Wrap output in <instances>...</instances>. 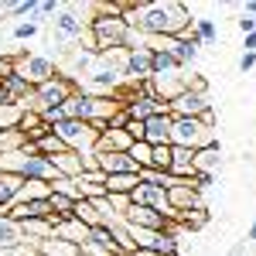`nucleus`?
Here are the masks:
<instances>
[{"instance_id":"f257e3e1","label":"nucleus","mask_w":256,"mask_h":256,"mask_svg":"<svg viewBox=\"0 0 256 256\" xmlns=\"http://www.w3.org/2000/svg\"><path fill=\"white\" fill-rule=\"evenodd\" d=\"M123 20L134 31L147 34V38H181L192 28L188 7L178 4V0H154V4H134V0H126Z\"/></svg>"},{"instance_id":"f03ea898","label":"nucleus","mask_w":256,"mask_h":256,"mask_svg":"<svg viewBox=\"0 0 256 256\" xmlns=\"http://www.w3.org/2000/svg\"><path fill=\"white\" fill-rule=\"evenodd\" d=\"M89 31L96 38V52H120V48H130L134 38V28L123 18H110V14H99L89 20Z\"/></svg>"},{"instance_id":"7ed1b4c3","label":"nucleus","mask_w":256,"mask_h":256,"mask_svg":"<svg viewBox=\"0 0 256 256\" xmlns=\"http://www.w3.org/2000/svg\"><path fill=\"white\" fill-rule=\"evenodd\" d=\"M216 130L205 126L198 116H171V147L202 150V147H216Z\"/></svg>"},{"instance_id":"20e7f679","label":"nucleus","mask_w":256,"mask_h":256,"mask_svg":"<svg viewBox=\"0 0 256 256\" xmlns=\"http://www.w3.org/2000/svg\"><path fill=\"white\" fill-rule=\"evenodd\" d=\"M79 92V82L65 79V76H55V79H48L44 86H34V92H31V102H28V110H38V113H48V110H58L65 106L68 99Z\"/></svg>"},{"instance_id":"39448f33","label":"nucleus","mask_w":256,"mask_h":256,"mask_svg":"<svg viewBox=\"0 0 256 256\" xmlns=\"http://www.w3.org/2000/svg\"><path fill=\"white\" fill-rule=\"evenodd\" d=\"M52 130H55V137H58L68 150H76V154H92V150H96L99 134L89 126V123H79V120H62V123H55Z\"/></svg>"},{"instance_id":"423d86ee","label":"nucleus","mask_w":256,"mask_h":256,"mask_svg":"<svg viewBox=\"0 0 256 256\" xmlns=\"http://www.w3.org/2000/svg\"><path fill=\"white\" fill-rule=\"evenodd\" d=\"M14 72L24 76V79L31 82V86H44L48 79H55L58 76V65L52 58H44V55H14Z\"/></svg>"},{"instance_id":"0eeeda50","label":"nucleus","mask_w":256,"mask_h":256,"mask_svg":"<svg viewBox=\"0 0 256 256\" xmlns=\"http://www.w3.org/2000/svg\"><path fill=\"white\" fill-rule=\"evenodd\" d=\"M150 58L154 48L140 44V48H126V62H123V79L126 82H147L150 79Z\"/></svg>"},{"instance_id":"6e6552de","label":"nucleus","mask_w":256,"mask_h":256,"mask_svg":"<svg viewBox=\"0 0 256 256\" xmlns=\"http://www.w3.org/2000/svg\"><path fill=\"white\" fill-rule=\"evenodd\" d=\"M168 202H171V208L174 212H205V198H202V192H198L192 181H178L174 188L168 192Z\"/></svg>"},{"instance_id":"1a4fd4ad","label":"nucleus","mask_w":256,"mask_h":256,"mask_svg":"<svg viewBox=\"0 0 256 256\" xmlns=\"http://www.w3.org/2000/svg\"><path fill=\"white\" fill-rule=\"evenodd\" d=\"M205 110H212L208 92H192V89H184L178 99L168 102V113H171V116H202Z\"/></svg>"},{"instance_id":"9d476101","label":"nucleus","mask_w":256,"mask_h":256,"mask_svg":"<svg viewBox=\"0 0 256 256\" xmlns=\"http://www.w3.org/2000/svg\"><path fill=\"white\" fill-rule=\"evenodd\" d=\"M123 113H126L130 120H137V123H147V120L158 116V113H168V102H160V99H154V96L134 92V96L123 102Z\"/></svg>"},{"instance_id":"9b49d317","label":"nucleus","mask_w":256,"mask_h":256,"mask_svg":"<svg viewBox=\"0 0 256 256\" xmlns=\"http://www.w3.org/2000/svg\"><path fill=\"white\" fill-rule=\"evenodd\" d=\"M123 222H126V226H137V229H150V232H168V229H171V222L160 216V212L140 208V205H130L126 216H123Z\"/></svg>"},{"instance_id":"f8f14e48","label":"nucleus","mask_w":256,"mask_h":256,"mask_svg":"<svg viewBox=\"0 0 256 256\" xmlns=\"http://www.w3.org/2000/svg\"><path fill=\"white\" fill-rule=\"evenodd\" d=\"M144 140L150 147H171V113H158L144 123Z\"/></svg>"},{"instance_id":"ddd939ff","label":"nucleus","mask_w":256,"mask_h":256,"mask_svg":"<svg viewBox=\"0 0 256 256\" xmlns=\"http://www.w3.org/2000/svg\"><path fill=\"white\" fill-rule=\"evenodd\" d=\"M55 31L65 34V38H82V31H89V20H82L79 10L68 4V7H62L55 14Z\"/></svg>"},{"instance_id":"4468645a","label":"nucleus","mask_w":256,"mask_h":256,"mask_svg":"<svg viewBox=\"0 0 256 256\" xmlns=\"http://www.w3.org/2000/svg\"><path fill=\"white\" fill-rule=\"evenodd\" d=\"M150 89H154V96L160 99V102H171V99H178L188 86H184V76H150Z\"/></svg>"},{"instance_id":"2eb2a0df","label":"nucleus","mask_w":256,"mask_h":256,"mask_svg":"<svg viewBox=\"0 0 256 256\" xmlns=\"http://www.w3.org/2000/svg\"><path fill=\"white\" fill-rule=\"evenodd\" d=\"M168 174L178 178V181H192L195 178V150L171 147V168H168Z\"/></svg>"},{"instance_id":"dca6fc26","label":"nucleus","mask_w":256,"mask_h":256,"mask_svg":"<svg viewBox=\"0 0 256 256\" xmlns=\"http://www.w3.org/2000/svg\"><path fill=\"white\" fill-rule=\"evenodd\" d=\"M55 236L58 239H68V242H76V246H86L89 236H92V229L89 226H82L79 218H55Z\"/></svg>"},{"instance_id":"f3484780","label":"nucleus","mask_w":256,"mask_h":256,"mask_svg":"<svg viewBox=\"0 0 256 256\" xmlns=\"http://www.w3.org/2000/svg\"><path fill=\"white\" fill-rule=\"evenodd\" d=\"M96 164H99V171H102L106 178H113V174H140L137 164L126 158V154H96Z\"/></svg>"},{"instance_id":"a211bd4d","label":"nucleus","mask_w":256,"mask_h":256,"mask_svg":"<svg viewBox=\"0 0 256 256\" xmlns=\"http://www.w3.org/2000/svg\"><path fill=\"white\" fill-rule=\"evenodd\" d=\"M222 171V150L216 147H202L195 150V174H205V178H216Z\"/></svg>"},{"instance_id":"6ab92c4d","label":"nucleus","mask_w":256,"mask_h":256,"mask_svg":"<svg viewBox=\"0 0 256 256\" xmlns=\"http://www.w3.org/2000/svg\"><path fill=\"white\" fill-rule=\"evenodd\" d=\"M24 242V229H20L14 218L0 216V253H10L14 246H20Z\"/></svg>"},{"instance_id":"aec40b11","label":"nucleus","mask_w":256,"mask_h":256,"mask_svg":"<svg viewBox=\"0 0 256 256\" xmlns=\"http://www.w3.org/2000/svg\"><path fill=\"white\" fill-rule=\"evenodd\" d=\"M79 253H82V246L68 242V239H58V236L38 242V256H79Z\"/></svg>"},{"instance_id":"412c9836","label":"nucleus","mask_w":256,"mask_h":256,"mask_svg":"<svg viewBox=\"0 0 256 256\" xmlns=\"http://www.w3.org/2000/svg\"><path fill=\"white\" fill-rule=\"evenodd\" d=\"M52 164H55L58 178H79L82 174V154H76V150H62V154H55Z\"/></svg>"},{"instance_id":"4be33fe9","label":"nucleus","mask_w":256,"mask_h":256,"mask_svg":"<svg viewBox=\"0 0 256 256\" xmlns=\"http://www.w3.org/2000/svg\"><path fill=\"white\" fill-rule=\"evenodd\" d=\"M20 184H24V178L18 174H7V171H0V216L14 205V198H18Z\"/></svg>"},{"instance_id":"5701e85b","label":"nucleus","mask_w":256,"mask_h":256,"mask_svg":"<svg viewBox=\"0 0 256 256\" xmlns=\"http://www.w3.org/2000/svg\"><path fill=\"white\" fill-rule=\"evenodd\" d=\"M184 65L168 52V48H154V58H150V76H171V72H181Z\"/></svg>"},{"instance_id":"b1692460","label":"nucleus","mask_w":256,"mask_h":256,"mask_svg":"<svg viewBox=\"0 0 256 256\" xmlns=\"http://www.w3.org/2000/svg\"><path fill=\"white\" fill-rule=\"evenodd\" d=\"M20 229H24V239H34V242L52 239L55 236V216L52 218H31V222H24Z\"/></svg>"},{"instance_id":"393cba45","label":"nucleus","mask_w":256,"mask_h":256,"mask_svg":"<svg viewBox=\"0 0 256 256\" xmlns=\"http://www.w3.org/2000/svg\"><path fill=\"white\" fill-rule=\"evenodd\" d=\"M140 184V174H113L106 178V195H134Z\"/></svg>"},{"instance_id":"a878e982","label":"nucleus","mask_w":256,"mask_h":256,"mask_svg":"<svg viewBox=\"0 0 256 256\" xmlns=\"http://www.w3.org/2000/svg\"><path fill=\"white\" fill-rule=\"evenodd\" d=\"M48 195H52V184L48 181H24L18 198H14V205L18 202H38V198H48Z\"/></svg>"},{"instance_id":"bb28decb","label":"nucleus","mask_w":256,"mask_h":256,"mask_svg":"<svg viewBox=\"0 0 256 256\" xmlns=\"http://www.w3.org/2000/svg\"><path fill=\"white\" fill-rule=\"evenodd\" d=\"M72 218H79L82 226H89V229H99V226H102L99 212L92 208V202H86V198H79V202L72 205Z\"/></svg>"},{"instance_id":"cd10ccee","label":"nucleus","mask_w":256,"mask_h":256,"mask_svg":"<svg viewBox=\"0 0 256 256\" xmlns=\"http://www.w3.org/2000/svg\"><path fill=\"white\" fill-rule=\"evenodd\" d=\"M24 147H31V144H28V137L18 126L14 130H0V154H14V150H24Z\"/></svg>"},{"instance_id":"c85d7f7f","label":"nucleus","mask_w":256,"mask_h":256,"mask_svg":"<svg viewBox=\"0 0 256 256\" xmlns=\"http://www.w3.org/2000/svg\"><path fill=\"white\" fill-rule=\"evenodd\" d=\"M150 144L147 140H137V144H130V150H126V158L137 164V171H144V168H150Z\"/></svg>"},{"instance_id":"c756f323","label":"nucleus","mask_w":256,"mask_h":256,"mask_svg":"<svg viewBox=\"0 0 256 256\" xmlns=\"http://www.w3.org/2000/svg\"><path fill=\"white\" fill-rule=\"evenodd\" d=\"M34 147V154H44V158H55V154H62V150H68L65 144H62L55 134H48L44 140H38V144H31Z\"/></svg>"},{"instance_id":"7c9ffc66","label":"nucleus","mask_w":256,"mask_h":256,"mask_svg":"<svg viewBox=\"0 0 256 256\" xmlns=\"http://www.w3.org/2000/svg\"><path fill=\"white\" fill-rule=\"evenodd\" d=\"M192 31H195L198 38H202V44H216V38H218V31H216V20H212V18H198Z\"/></svg>"},{"instance_id":"2f4dec72","label":"nucleus","mask_w":256,"mask_h":256,"mask_svg":"<svg viewBox=\"0 0 256 256\" xmlns=\"http://www.w3.org/2000/svg\"><path fill=\"white\" fill-rule=\"evenodd\" d=\"M52 192H58V195L72 198V202H79V198H82L79 184H76V178H55V181H52Z\"/></svg>"},{"instance_id":"473e14b6","label":"nucleus","mask_w":256,"mask_h":256,"mask_svg":"<svg viewBox=\"0 0 256 256\" xmlns=\"http://www.w3.org/2000/svg\"><path fill=\"white\" fill-rule=\"evenodd\" d=\"M92 208H96L99 212V218H102V226H110V222H116V212H113V205H110V198L102 195V198H96V202H92Z\"/></svg>"},{"instance_id":"72a5a7b5","label":"nucleus","mask_w":256,"mask_h":256,"mask_svg":"<svg viewBox=\"0 0 256 256\" xmlns=\"http://www.w3.org/2000/svg\"><path fill=\"white\" fill-rule=\"evenodd\" d=\"M150 168L168 171V168H171V147H154V150H150Z\"/></svg>"},{"instance_id":"f704fd0d","label":"nucleus","mask_w":256,"mask_h":256,"mask_svg":"<svg viewBox=\"0 0 256 256\" xmlns=\"http://www.w3.org/2000/svg\"><path fill=\"white\" fill-rule=\"evenodd\" d=\"M38 31H41V24L34 18H31V20H20L18 28H14V38H18V41H28V38H34Z\"/></svg>"},{"instance_id":"c9c22d12","label":"nucleus","mask_w":256,"mask_h":256,"mask_svg":"<svg viewBox=\"0 0 256 256\" xmlns=\"http://www.w3.org/2000/svg\"><path fill=\"white\" fill-rule=\"evenodd\" d=\"M110 198V205H113V212H116L120 218L126 216V208H130V195H106Z\"/></svg>"},{"instance_id":"e433bc0d","label":"nucleus","mask_w":256,"mask_h":256,"mask_svg":"<svg viewBox=\"0 0 256 256\" xmlns=\"http://www.w3.org/2000/svg\"><path fill=\"white\" fill-rule=\"evenodd\" d=\"M62 4H55V0H41L38 4V14H44V18H52V14H58Z\"/></svg>"},{"instance_id":"4c0bfd02","label":"nucleus","mask_w":256,"mask_h":256,"mask_svg":"<svg viewBox=\"0 0 256 256\" xmlns=\"http://www.w3.org/2000/svg\"><path fill=\"white\" fill-rule=\"evenodd\" d=\"M126 134H130V140H134V144H137V140H144V123L130 120V123H126Z\"/></svg>"},{"instance_id":"58836bf2","label":"nucleus","mask_w":256,"mask_h":256,"mask_svg":"<svg viewBox=\"0 0 256 256\" xmlns=\"http://www.w3.org/2000/svg\"><path fill=\"white\" fill-rule=\"evenodd\" d=\"M239 31H242V34H253L256 31V18H246V14H242V18H239Z\"/></svg>"},{"instance_id":"ea45409f","label":"nucleus","mask_w":256,"mask_h":256,"mask_svg":"<svg viewBox=\"0 0 256 256\" xmlns=\"http://www.w3.org/2000/svg\"><path fill=\"white\" fill-rule=\"evenodd\" d=\"M239 68H242V72H250V68H256V55H250V52H242V58H239Z\"/></svg>"},{"instance_id":"a19ab883","label":"nucleus","mask_w":256,"mask_h":256,"mask_svg":"<svg viewBox=\"0 0 256 256\" xmlns=\"http://www.w3.org/2000/svg\"><path fill=\"white\" fill-rule=\"evenodd\" d=\"M246 52L256 55V31H253V34H246Z\"/></svg>"},{"instance_id":"79ce46f5","label":"nucleus","mask_w":256,"mask_h":256,"mask_svg":"<svg viewBox=\"0 0 256 256\" xmlns=\"http://www.w3.org/2000/svg\"><path fill=\"white\" fill-rule=\"evenodd\" d=\"M242 14H246V18H256V0H250V4L242 7Z\"/></svg>"},{"instance_id":"37998d69","label":"nucleus","mask_w":256,"mask_h":256,"mask_svg":"<svg viewBox=\"0 0 256 256\" xmlns=\"http://www.w3.org/2000/svg\"><path fill=\"white\" fill-rule=\"evenodd\" d=\"M130 256H160V253H158V250H134Z\"/></svg>"},{"instance_id":"c03bdc74","label":"nucleus","mask_w":256,"mask_h":256,"mask_svg":"<svg viewBox=\"0 0 256 256\" xmlns=\"http://www.w3.org/2000/svg\"><path fill=\"white\" fill-rule=\"evenodd\" d=\"M250 239H256V218H253V226H250Z\"/></svg>"},{"instance_id":"a18cd8bd","label":"nucleus","mask_w":256,"mask_h":256,"mask_svg":"<svg viewBox=\"0 0 256 256\" xmlns=\"http://www.w3.org/2000/svg\"><path fill=\"white\" fill-rule=\"evenodd\" d=\"M0 256H4V253H0Z\"/></svg>"}]
</instances>
